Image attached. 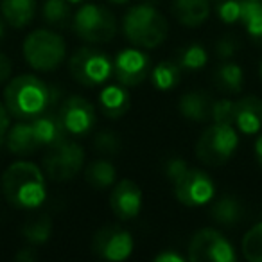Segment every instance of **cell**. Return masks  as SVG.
<instances>
[{
    "label": "cell",
    "mask_w": 262,
    "mask_h": 262,
    "mask_svg": "<svg viewBox=\"0 0 262 262\" xmlns=\"http://www.w3.org/2000/svg\"><path fill=\"white\" fill-rule=\"evenodd\" d=\"M58 95H61L58 86H49L43 79L33 74H22L8 83L4 90V104L9 115L18 120H29L49 112V108L58 102Z\"/></svg>",
    "instance_id": "obj_1"
},
{
    "label": "cell",
    "mask_w": 262,
    "mask_h": 262,
    "mask_svg": "<svg viewBox=\"0 0 262 262\" xmlns=\"http://www.w3.org/2000/svg\"><path fill=\"white\" fill-rule=\"evenodd\" d=\"M67 137L58 113L45 112L29 120H20L9 126L6 135V146L13 155H33L41 147H51L58 140Z\"/></svg>",
    "instance_id": "obj_2"
},
{
    "label": "cell",
    "mask_w": 262,
    "mask_h": 262,
    "mask_svg": "<svg viewBox=\"0 0 262 262\" xmlns=\"http://www.w3.org/2000/svg\"><path fill=\"white\" fill-rule=\"evenodd\" d=\"M6 200L16 208H38L47 198V185L41 169L33 162H15L0 180Z\"/></svg>",
    "instance_id": "obj_3"
},
{
    "label": "cell",
    "mask_w": 262,
    "mask_h": 262,
    "mask_svg": "<svg viewBox=\"0 0 262 262\" xmlns=\"http://www.w3.org/2000/svg\"><path fill=\"white\" fill-rule=\"evenodd\" d=\"M122 31L131 45L140 49H155L164 43L169 33L165 16L155 4H137L126 13L122 20Z\"/></svg>",
    "instance_id": "obj_4"
},
{
    "label": "cell",
    "mask_w": 262,
    "mask_h": 262,
    "mask_svg": "<svg viewBox=\"0 0 262 262\" xmlns=\"http://www.w3.org/2000/svg\"><path fill=\"white\" fill-rule=\"evenodd\" d=\"M24 58L27 65L34 70L49 72L56 70L67 56V45L61 34L47 29H38L31 33L24 41Z\"/></svg>",
    "instance_id": "obj_5"
},
{
    "label": "cell",
    "mask_w": 262,
    "mask_h": 262,
    "mask_svg": "<svg viewBox=\"0 0 262 262\" xmlns=\"http://www.w3.org/2000/svg\"><path fill=\"white\" fill-rule=\"evenodd\" d=\"M239 146L233 124H212L203 131L196 144V157L207 165H225Z\"/></svg>",
    "instance_id": "obj_6"
},
{
    "label": "cell",
    "mask_w": 262,
    "mask_h": 262,
    "mask_svg": "<svg viewBox=\"0 0 262 262\" xmlns=\"http://www.w3.org/2000/svg\"><path fill=\"white\" fill-rule=\"evenodd\" d=\"M74 31L88 43H106L115 36L117 20L102 6L83 4L74 15Z\"/></svg>",
    "instance_id": "obj_7"
},
{
    "label": "cell",
    "mask_w": 262,
    "mask_h": 262,
    "mask_svg": "<svg viewBox=\"0 0 262 262\" xmlns=\"http://www.w3.org/2000/svg\"><path fill=\"white\" fill-rule=\"evenodd\" d=\"M70 76L83 86H99L113 76V61L94 47H81L69 61Z\"/></svg>",
    "instance_id": "obj_8"
},
{
    "label": "cell",
    "mask_w": 262,
    "mask_h": 262,
    "mask_svg": "<svg viewBox=\"0 0 262 262\" xmlns=\"http://www.w3.org/2000/svg\"><path fill=\"white\" fill-rule=\"evenodd\" d=\"M84 151L74 140L63 137L51 147H47V153L43 158L45 172L54 182H69L76 178L77 172L83 169Z\"/></svg>",
    "instance_id": "obj_9"
},
{
    "label": "cell",
    "mask_w": 262,
    "mask_h": 262,
    "mask_svg": "<svg viewBox=\"0 0 262 262\" xmlns=\"http://www.w3.org/2000/svg\"><path fill=\"white\" fill-rule=\"evenodd\" d=\"M189 258L192 262H235L233 244L215 228H201L189 244Z\"/></svg>",
    "instance_id": "obj_10"
},
{
    "label": "cell",
    "mask_w": 262,
    "mask_h": 262,
    "mask_svg": "<svg viewBox=\"0 0 262 262\" xmlns=\"http://www.w3.org/2000/svg\"><path fill=\"white\" fill-rule=\"evenodd\" d=\"M217 15L225 24H241L251 40L262 45V0H225Z\"/></svg>",
    "instance_id": "obj_11"
},
{
    "label": "cell",
    "mask_w": 262,
    "mask_h": 262,
    "mask_svg": "<svg viewBox=\"0 0 262 262\" xmlns=\"http://www.w3.org/2000/svg\"><path fill=\"white\" fill-rule=\"evenodd\" d=\"M92 251L102 260H126L133 253V237L117 225L102 226L92 237Z\"/></svg>",
    "instance_id": "obj_12"
},
{
    "label": "cell",
    "mask_w": 262,
    "mask_h": 262,
    "mask_svg": "<svg viewBox=\"0 0 262 262\" xmlns=\"http://www.w3.org/2000/svg\"><path fill=\"white\" fill-rule=\"evenodd\" d=\"M174 187V196L182 205L190 208L203 207V205L210 203L215 196V183L205 171L200 169H189Z\"/></svg>",
    "instance_id": "obj_13"
},
{
    "label": "cell",
    "mask_w": 262,
    "mask_h": 262,
    "mask_svg": "<svg viewBox=\"0 0 262 262\" xmlns=\"http://www.w3.org/2000/svg\"><path fill=\"white\" fill-rule=\"evenodd\" d=\"M58 117L67 135L74 137H83L90 133L95 124L94 106L81 95H70L69 99H65L59 106Z\"/></svg>",
    "instance_id": "obj_14"
},
{
    "label": "cell",
    "mask_w": 262,
    "mask_h": 262,
    "mask_svg": "<svg viewBox=\"0 0 262 262\" xmlns=\"http://www.w3.org/2000/svg\"><path fill=\"white\" fill-rule=\"evenodd\" d=\"M151 59L144 51L135 47L124 49L113 59V74L124 86H137L149 77Z\"/></svg>",
    "instance_id": "obj_15"
},
{
    "label": "cell",
    "mask_w": 262,
    "mask_h": 262,
    "mask_svg": "<svg viewBox=\"0 0 262 262\" xmlns=\"http://www.w3.org/2000/svg\"><path fill=\"white\" fill-rule=\"evenodd\" d=\"M142 190L133 180H120L110 194V208L120 221L135 219L142 210Z\"/></svg>",
    "instance_id": "obj_16"
},
{
    "label": "cell",
    "mask_w": 262,
    "mask_h": 262,
    "mask_svg": "<svg viewBox=\"0 0 262 262\" xmlns=\"http://www.w3.org/2000/svg\"><path fill=\"white\" fill-rule=\"evenodd\" d=\"M233 124L244 135H257L262 129V99L246 95L235 102Z\"/></svg>",
    "instance_id": "obj_17"
},
{
    "label": "cell",
    "mask_w": 262,
    "mask_h": 262,
    "mask_svg": "<svg viewBox=\"0 0 262 262\" xmlns=\"http://www.w3.org/2000/svg\"><path fill=\"white\" fill-rule=\"evenodd\" d=\"M99 108L106 119H120L131 108V95L124 84H110L99 94Z\"/></svg>",
    "instance_id": "obj_18"
},
{
    "label": "cell",
    "mask_w": 262,
    "mask_h": 262,
    "mask_svg": "<svg viewBox=\"0 0 262 262\" xmlns=\"http://www.w3.org/2000/svg\"><path fill=\"white\" fill-rule=\"evenodd\" d=\"M171 11L182 26L198 27L210 16L208 0H172Z\"/></svg>",
    "instance_id": "obj_19"
},
{
    "label": "cell",
    "mask_w": 262,
    "mask_h": 262,
    "mask_svg": "<svg viewBox=\"0 0 262 262\" xmlns=\"http://www.w3.org/2000/svg\"><path fill=\"white\" fill-rule=\"evenodd\" d=\"M0 11L6 24L22 29L34 20L36 0H0Z\"/></svg>",
    "instance_id": "obj_20"
},
{
    "label": "cell",
    "mask_w": 262,
    "mask_h": 262,
    "mask_svg": "<svg viewBox=\"0 0 262 262\" xmlns=\"http://www.w3.org/2000/svg\"><path fill=\"white\" fill-rule=\"evenodd\" d=\"M180 112L185 119L192 122H207L210 120V110H212V99L205 92H187L180 99Z\"/></svg>",
    "instance_id": "obj_21"
},
{
    "label": "cell",
    "mask_w": 262,
    "mask_h": 262,
    "mask_svg": "<svg viewBox=\"0 0 262 262\" xmlns=\"http://www.w3.org/2000/svg\"><path fill=\"white\" fill-rule=\"evenodd\" d=\"M214 84L223 94H239L244 86V72L233 61H223L214 72Z\"/></svg>",
    "instance_id": "obj_22"
},
{
    "label": "cell",
    "mask_w": 262,
    "mask_h": 262,
    "mask_svg": "<svg viewBox=\"0 0 262 262\" xmlns=\"http://www.w3.org/2000/svg\"><path fill=\"white\" fill-rule=\"evenodd\" d=\"M84 178L88 185H92L94 189H108L117 182V167L110 160L99 158L88 164V167L84 169Z\"/></svg>",
    "instance_id": "obj_23"
},
{
    "label": "cell",
    "mask_w": 262,
    "mask_h": 262,
    "mask_svg": "<svg viewBox=\"0 0 262 262\" xmlns=\"http://www.w3.org/2000/svg\"><path fill=\"white\" fill-rule=\"evenodd\" d=\"M210 215L219 225H235V223H239L241 215H243L241 201L233 196H221L219 200H214V203H212Z\"/></svg>",
    "instance_id": "obj_24"
},
{
    "label": "cell",
    "mask_w": 262,
    "mask_h": 262,
    "mask_svg": "<svg viewBox=\"0 0 262 262\" xmlns=\"http://www.w3.org/2000/svg\"><path fill=\"white\" fill-rule=\"evenodd\" d=\"M151 77V83L157 90L160 92H169L172 90L174 86H178L180 79H182V67L171 59L167 61H162L158 63L157 67L153 69V72L149 74Z\"/></svg>",
    "instance_id": "obj_25"
},
{
    "label": "cell",
    "mask_w": 262,
    "mask_h": 262,
    "mask_svg": "<svg viewBox=\"0 0 262 262\" xmlns=\"http://www.w3.org/2000/svg\"><path fill=\"white\" fill-rule=\"evenodd\" d=\"M52 233V221L49 215H38L24 225L22 235L31 244H43L51 239Z\"/></svg>",
    "instance_id": "obj_26"
},
{
    "label": "cell",
    "mask_w": 262,
    "mask_h": 262,
    "mask_svg": "<svg viewBox=\"0 0 262 262\" xmlns=\"http://www.w3.org/2000/svg\"><path fill=\"white\" fill-rule=\"evenodd\" d=\"M70 2L67 0H45L41 6L43 20L51 26L65 27L70 20Z\"/></svg>",
    "instance_id": "obj_27"
},
{
    "label": "cell",
    "mask_w": 262,
    "mask_h": 262,
    "mask_svg": "<svg viewBox=\"0 0 262 262\" xmlns=\"http://www.w3.org/2000/svg\"><path fill=\"white\" fill-rule=\"evenodd\" d=\"M208 54L205 51V47H201L200 43L187 45V47L180 49L178 54H176V63H178L182 69L187 70H200L207 65Z\"/></svg>",
    "instance_id": "obj_28"
},
{
    "label": "cell",
    "mask_w": 262,
    "mask_h": 262,
    "mask_svg": "<svg viewBox=\"0 0 262 262\" xmlns=\"http://www.w3.org/2000/svg\"><path fill=\"white\" fill-rule=\"evenodd\" d=\"M241 250L246 260L262 262V221L248 230L241 243Z\"/></svg>",
    "instance_id": "obj_29"
},
{
    "label": "cell",
    "mask_w": 262,
    "mask_h": 262,
    "mask_svg": "<svg viewBox=\"0 0 262 262\" xmlns=\"http://www.w3.org/2000/svg\"><path fill=\"white\" fill-rule=\"evenodd\" d=\"M94 147H95V151H99V153L117 155L120 151V147H122V142H120V137L117 135L115 131L102 129L95 135Z\"/></svg>",
    "instance_id": "obj_30"
},
{
    "label": "cell",
    "mask_w": 262,
    "mask_h": 262,
    "mask_svg": "<svg viewBox=\"0 0 262 262\" xmlns=\"http://www.w3.org/2000/svg\"><path fill=\"white\" fill-rule=\"evenodd\" d=\"M233 112H235V102L230 99L212 101L210 120L215 124H233Z\"/></svg>",
    "instance_id": "obj_31"
},
{
    "label": "cell",
    "mask_w": 262,
    "mask_h": 262,
    "mask_svg": "<svg viewBox=\"0 0 262 262\" xmlns=\"http://www.w3.org/2000/svg\"><path fill=\"white\" fill-rule=\"evenodd\" d=\"M189 164H187L183 158L180 157H174L165 164V176L171 183H176L187 171H189Z\"/></svg>",
    "instance_id": "obj_32"
},
{
    "label": "cell",
    "mask_w": 262,
    "mask_h": 262,
    "mask_svg": "<svg viewBox=\"0 0 262 262\" xmlns=\"http://www.w3.org/2000/svg\"><path fill=\"white\" fill-rule=\"evenodd\" d=\"M239 49V43H237L235 38L232 36H225L215 43V54L221 59H230Z\"/></svg>",
    "instance_id": "obj_33"
},
{
    "label": "cell",
    "mask_w": 262,
    "mask_h": 262,
    "mask_svg": "<svg viewBox=\"0 0 262 262\" xmlns=\"http://www.w3.org/2000/svg\"><path fill=\"white\" fill-rule=\"evenodd\" d=\"M9 124H11V120H9V112H8V108H6V104L0 102V144L6 140Z\"/></svg>",
    "instance_id": "obj_34"
},
{
    "label": "cell",
    "mask_w": 262,
    "mask_h": 262,
    "mask_svg": "<svg viewBox=\"0 0 262 262\" xmlns=\"http://www.w3.org/2000/svg\"><path fill=\"white\" fill-rule=\"evenodd\" d=\"M11 70H13L11 59H9L6 54H2V52H0V84L9 79V76H11Z\"/></svg>",
    "instance_id": "obj_35"
},
{
    "label": "cell",
    "mask_w": 262,
    "mask_h": 262,
    "mask_svg": "<svg viewBox=\"0 0 262 262\" xmlns=\"http://www.w3.org/2000/svg\"><path fill=\"white\" fill-rule=\"evenodd\" d=\"M155 260L157 262H183L185 258L180 253H176V251L165 250V251H162V253H158L157 257H155Z\"/></svg>",
    "instance_id": "obj_36"
},
{
    "label": "cell",
    "mask_w": 262,
    "mask_h": 262,
    "mask_svg": "<svg viewBox=\"0 0 262 262\" xmlns=\"http://www.w3.org/2000/svg\"><path fill=\"white\" fill-rule=\"evenodd\" d=\"M15 258L20 262H33L36 258V251H34V248H24L22 251L15 255Z\"/></svg>",
    "instance_id": "obj_37"
},
{
    "label": "cell",
    "mask_w": 262,
    "mask_h": 262,
    "mask_svg": "<svg viewBox=\"0 0 262 262\" xmlns=\"http://www.w3.org/2000/svg\"><path fill=\"white\" fill-rule=\"evenodd\" d=\"M255 158H257L258 165L262 167V135L255 140Z\"/></svg>",
    "instance_id": "obj_38"
},
{
    "label": "cell",
    "mask_w": 262,
    "mask_h": 262,
    "mask_svg": "<svg viewBox=\"0 0 262 262\" xmlns=\"http://www.w3.org/2000/svg\"><path fill=\"white\" fill-rule=\"evenodd\" d=\"M6 38V20L0 16V41Z\"/></svg>",
    "instance_id": "obj_39"
},
{
    "label": "cell",
    "mask_w": 262,
    "mask_h": 262,
    "mask_svg": "<svg viewBox=\"0 0 262 262\" xmlns=\"http://www.w3.org/2000/svg\"><path fill=\"white\" fill-rule=\"evenodd\" d=\"M112 4H117V6H124V4H127L129 0H110Z\"/></svg>",
    "instance_id": "obj_40"
},
{
    "label": "cell",
    "mask_w": 262,
    "mask_h": 262,
    "mask_svg": "<svg viewBox=\"0 0 262 262\" xmlns=\"http://www.w3.org/2000/svg\"><path fill=\"white\" fill-rule=\"evenodd\" d=\"M67 2H70V4H83L86 0H67Z\"/></svg>",
    "instance_id": "obj_41"
},
{
    "label": "cell",
    "mask_w": 262,
    "mask_h": 262,
    "mask_svg": "<svg viewBox=\"0 0 262 262\" xmlns=\"http://www.w3.org/2000/svg\"><path fill=\"white\" fill-rule=\"evenodd\" d=\"M146 2H149V4H157V2H160V0H146Z\"/></svg>",
    "instance_id": "obj_42"
},
{
    "label": "cell",
    "mask_w": 262,
    "mask_h": 262,
    "mask_svg": "<svg viewBox=\"0 0 262 262\" xmlns=\"http://www.w3.org/2000/svg\"><path fill=\"white\" fill-rule=\"evenodd\" d=\"M260 77H262V63H260Z\"/></svg>",
    "instance_id": "obj_43"
}]
</instances>
